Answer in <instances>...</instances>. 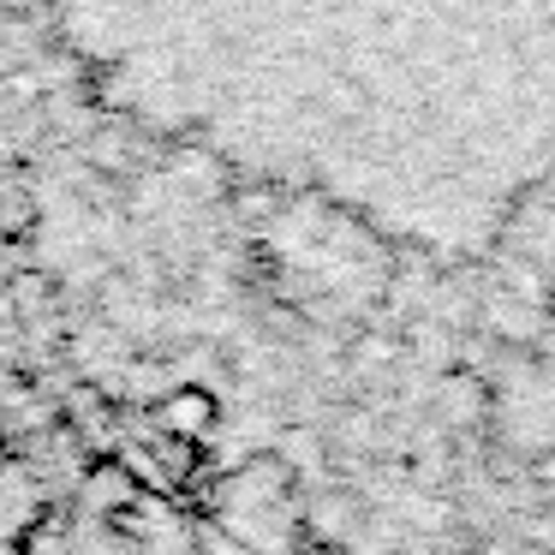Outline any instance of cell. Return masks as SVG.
Instances as JSON below:
<instances>
[{"label":"cell","mask_w":555,"mask_h":555,"mask_svg":"<svg viewBox=\"0 0 555 555\" xmlns=\"http://www.w3.org/2000/svg\"><path fill=\"white\" fill-rule=\"evenodd\" d=\"M42 424H49V400L37 388H18V383L0 388V442H18L25 430H42Z\"/></svg>","instance_id":"obj_1"}]
</instances>
